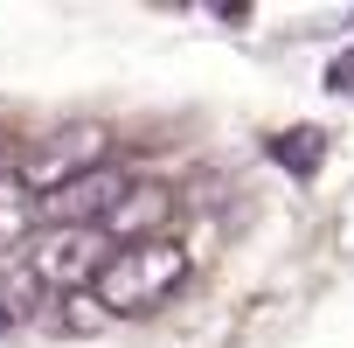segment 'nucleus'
Returning a JSON list of instances; mask_svg holds the SVG:
<instances>
[{
	"label": "nucleus",
	"mask_w": 354,
	"mask_h": 348,
	"mask_svg": "<svg viewBox=\"0 0 354 348\" xmlns=\"http://www.w3.org/2000/svg\"><path fill=\"white\" fill-rule=\"evenodd\" d=\"M181 279H188V251H174V244H132V251H111V265L97 272V306L104 313H146Z\"/></svg>",
	"instance_id": "1"
},
{
	"label": "nucleus",
	"mask_w": 354,
	"mask_h": 348,
	"mask_svg": "<svg viewBox=\"0 0 354 348\" xmlns=\"http://www.w3.org/2000/svg\"><path fill=\"white\" fill-rule=\"evenodd\" d=\"M28 265L42 286H97V272L111 265V230L104 223H49L28 244Z\"/></svg>",
	"instance_id": "2"
},
{
	"label": "nucleus",
	"mask_w": 354,
	"mask_h": 348,
	"mask_svg": "<svg viewBox=\"0 0 354 348\" xmlns=\"http://www.w3.org/2000/svg\"><path fill=\"white\" fill-rule=\"evenodd\" d=\"M125 195H132L125 174L91 167V174H77V182H63V189L42 195V216H49V223H111V209H118Z\"/></svg>",
	"instance_id": "3"
},
{
	"label": "nucleus",
	"mask_w": 354,
	"mask_h": 348,
	"mask_svg": "<svg viewBox=\"0 0 354 348\" xmlns=\"http://www.w3.org/2000/svg\"><path fill=\"white\" fill-rule=\"evenodd\" d=\"M160 223H167V195H160V189H132V195L111 209L104 230H111V237H132V230H160Z\"/></svg>",
	"instance_id": "4"
},
{
	"label": "nucleus",
	"mask_w": 354,
	"mask_h": 348,
	"mask_svg": "<svg viewBox=\"0 0 354 348\" xmlns=\"http://www.w3.org/2000/svg\"><path fill=\"white\" fill-rule=\"evenodd\" d=\"M271 153H278V160H285V167H292V174H313V167H319V153H326V146H319V132H285V139H278V146H271Z\"/></svg>",
	"instance_id": "5"
},
{
	"label": "nucleus",
	"mask_w": 354,
	"mask_h": 348,
	"mask_svg": "<svg viewBox=\"0 0 354 348\" xmlns=\"http://www.w3.org/2000/svg\"><path fill=\"white\" fill-rule=\"evenodd\" d=\"M333 91H354V56H340V63H333Z\"/></svg>",
	"instance_id": "6"
},
{
	"label": "nucleus",
	"mask_w": 354,
	"mask_h": 348,
	"mask_svg": "<svg viewBox=\"0 0 354 348\" xmlns=\"http://www.w3.org/2000/svg\"><path fill=\"white\" fill-rule=\"evenodd\" d=\"M0 327H8V299H0Z\"/></svg>",
	"instance_id": "7"
}]
</instances>
